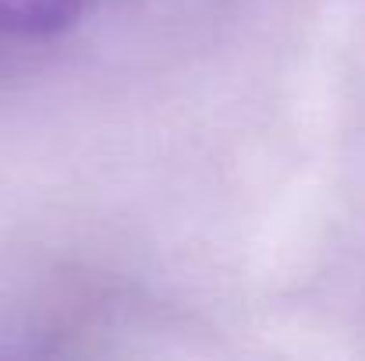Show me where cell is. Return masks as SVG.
I'll use <instances>...</instances> for the list:
<instances>
[{
  "label": "cell",
  "mask_w": 365,
  "mask_h": 361,
  "mask_svg": "<svg viewBox=\"0 0 365 361\" xmlns=\"http://www.w3.org/2000/svg\"><path fill=\"white\" fill-rule=\"evenodd\" d=\"M89 0H0V36L43 39L82 18Z\"/></svg>",
  "instance_id": "cell-1"
}]
</instances>
